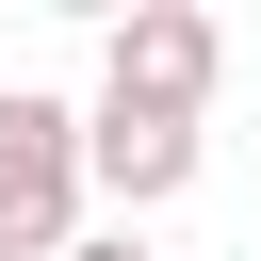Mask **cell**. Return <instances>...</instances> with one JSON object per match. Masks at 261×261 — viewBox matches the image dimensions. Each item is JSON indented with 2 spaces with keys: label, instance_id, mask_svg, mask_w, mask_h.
<instances>
[{
  "label": "cell",
  "instance_id": "7a4b0ae2",
  "mask_svg": "<svg viewBox=\"0 0 261 261\" xmlns=\"http://www.w3.org/2000/svg\"><path fill=\"white\" fill-rule=\"evenodd\" d=\"M212 82H228V33L196 0H130L114 49H98V98L114 114H212Z\"/></svg>",
  "mask_w": 261,
  "mask_h": 261
},
{
  "label": "cell",
  "instance_id": "3957f363",
  "mask_svg": "<svg viewBox=\"0 0 261 261\" xmlns=\"http://www.w3.org/2000/svg\"><path fill=\"white\" fill-rule=\"evenodd\" d=\"M82 163H98V196H114V228H147L163 196H196V163H212V130L196 114H82Z\"/></svg>",
  "mask_w": 261,
  "mask_h": 261
},
{
  "label": "cell",
  "instance_id": "6da1fadb",
  "mask_svg": "<svg viewBox=\"0 0 261 261\" xmlns=\"http://www.w3.org/2000/svg\"><path fill=\"white\" fill-rule=\"evenodd\" d=\"M82 196H98L82 114L33 98V82H0V261H65L82 245Z\"/></svg>",
  "mask_w": 261,
  "mask_h": 261
},
{
  "label": "cell",
  "instance_id": "277c9868",
  "mask_svg": "<svg viewBox=\"0 0 261 261\" xmlns=\"http://www.w3.org/2000/svg\"><path fill=\"white\" fill-rule=\"evenodd\" d=\"M65 261H147V228H82V245H65Z\"/></svg>",
  "mask_w": 261,
  "mask_h": 261
}]
</instances>
